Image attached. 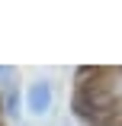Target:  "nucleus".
Masks as SVG:
<instances>
[{
    "instance_id": "f257e3e1",
    "label": "nucleus",
    "mask_w": 122,
    "mask_h": 126,
    "mask_svg": "<svg viewBox=\"0 0 122 126\" xmlns=\"http://www.w3.org/2000/svg\"><path fill=\"white\" fill-rule=\"evenodd\" d=\"M52 104H55L52 81H48V78L32 81L29 91H26V110H29L32 116H48V113H52Z\"/></svg>"
},
{
    "instance_id": "7ed1b4c3",
    "label": "nucleus",
    "mask_w": 122,
    "mask_h": 126,
    "mask_svg": "<svg viewBox=\"0 0 122 126\" xmlns=\"http://www.w3.org/2000/svg\"><path fill=\"white\" fill-rule=\"evenodd\" d=\"M16 68H0V97H3L10 87H16Z\"/></svg>"
},
{
    "instance_id": "f03ea898",
    "label": "nucleus",
    "mask_w": 122,
    "mask_h": 126,
    "mask_svg": "<svg viewBox=\"0 0 122 126\" xmlns=\"http://www.w3.org/2000/svg\"><path fill=\"white\" fill-rule=\"evenodd\" d=\"M3 110H7V116L10 120H19V87H10L7 94H3Z\"/></svg>"
}]
</instances>
